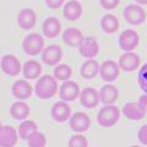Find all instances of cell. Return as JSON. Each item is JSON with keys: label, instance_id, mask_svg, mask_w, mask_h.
<instances>
[{"label": "cell", "instance_id": "1", "mask_svg": "<svg viewBox=\"0 0 147 147\" xmlns=\"http://www.w3.org/2000/svg\"><path fill=\"white\" fill-rule=\"evenodd\" d=\"M34 92L37 97L40 99H49L53 98L58 92L57 79L50 75H43L39 77L34 86Z\"/></svg>", "mask_w": 147, "mask_h": 147}, {"label": "cell", "instance_id": "2", "mask_svg": "<svg viewBox=\"0 0 147 147\" xmlns=\"http://www.w3.org/2000/svg\"><path fill=\"white\" fill-rule=\"evenodd\" d=\"M120 118V110L113 104L104 105L97 114V121L103 127H112L118 123Z\"/></svg>", "mask_w": 147, "mask_h": 147}, {"label": "cell", "instance_id": "3", "mask_svg": "<svg viewBox=\"0 0 147 147\" xmlns=\"http://www.w3.org/2000/svg\"><path fill=\"white\" fill-rule=\"evenodd\" d=\"M22 47L26 54L28 55H37L43 50L44 47V39L43 37L38 33H30L25 37Z\"/></svg>", "mask_w": 147, "mask_h": 147}, {"label": "cell", "instance_id": "4", "mask_svg": "<svg viewBox=\"0 0 147 147\" xmlns=\"http://www.w3.org/2000/svg\"><path fill=\"white\" fill-rule=\"evenodd\" d=\"M124 18L129 22L130 25L139 26L142 25L146 21V12L140 5H135V4H130L124 9Z\"/></svg>", "mask_w": 147, "mask_h": 147}, {"label": "cell", "instance_id": "5", "mask_svg": "<svg viewBox=\"0 0 147 147\" xmlns=\"http://www.w3.org/2000/svg\"><path fill=\"white\" fill-rule=\"evenodd\" d=\"M140 42V37L134 30H126L119 36V45L125 52H132L137 48Z\"/></svg>", "mask_w": 147, "mask_h": 147}, {"label": "cell", "instance_id": "6", "mask_svg": "<svg viewBox=\"0 0 147 147\" xmlns=\"http://www.w3.org/2000/svg\"><path fill=\"white\" fill-rule=\"evenodd\" d=\"M119 74H120V67H119V64L114 60H105L99 67V75L105 82L115 81Z\"/></svg>", "mask_w": 147, "mask_h": 147}, {"label": "cell", "instance_id": "7", "mask_svg": "<svg viewBox=\"0 0 147 147\" xmlns=\"http://www.w3.org/2000/svg\"><path fill=\"white\" fill-rule=\"evenodd\" d=\"M80 87L75 81L67 80L59 88V96L64 102H72L80 96Z\"/></svg>", "mask_w": 147, "mask_h": 147}, {"label": "cell", "instance_id": "8", "mask_svg": "<svg viewBox=\"0 0 147 147\" xmlns=\"http://www.w3.org/2000/svg\"><path fill=\"white\" fill-rule=\"evenodd\" d=\"M0 66H1V70L9 76H16L21 71V63L12 54L4 55L0 61Z\"/></svg>", "mask_w": 147, "mask_h": 147}, {"label": "cell", "instance_id": "9", "mask_svg": "<svg viewBox=\"0 0 147 147\" xmlns=\"http://www.w3.org/2000/svg\"><path fill=\"white\" fill-rule=\"evenodd\" d=\"M69 123H70L71 130L75 132H85L91 126V119L87 114L82 112H77L74 115H71Z\"/></svg>", "mask_w": 147, "mask_h": 147}, {"label": "cell", "instance_id": "10", "mask_svg": "<svg viewBox=\"0 0 147 147\" xmlns=\"http://www.w3.org/2000/svg\"><path fill=\"white\" fill-rule=\"evenodd\" d=\"M79 49H80V54L84 58L92 59L98 54L99 44L97 42V39L93 38V37H86V38H84V40H82V43L80 44Z\"/></svg>", "mask_w": 147, "mask_h": 147}, {"label": "cell", "instance_id": "11", "mask_svg": "<svg viewBox=\"0 0 147 147\" xmlns=\"http://www.w3.org/2000/svg\"><path fill=\"white\" fill-rule=\"evenodd\" d=\"M18 134L10 125H3L0 129V147H13L17 144Z\"/></svg>", "mask_w": 147, "mask_h": 147}, {"label": "cell", "instance_id": "12", "mask_svg": "<svg viewBox=\"0 0 147 147\" xmlns=\"http://www.w3.org/2000/svg\"><path fill=\"white\" fill-rule=\"evenodd\" d=\"M61 57H63L61 48L59 47V45H55V44H52V45H49V47H47L42 53L43 63L47 64L49 66L59 64V61L61 60Z\"/></svg>", "mask_w": 147, "mask_h": 147}, {"label": "cell", "instance_id": "13", "mask_svg": "<svg viewBox=\"0 0 147 147\" xmlns=\"http://www.w3.org/2000/svg\"><path fill=\"white\" fill-rule=\"evenodd\" d=\"M52 118L58 123H64L70 119L71 117V107L64 100L57 102L52 107Z\"/></svg>", "mask_w": 147, "mask_h": 147}, {"label": "cell", "instance_id": "14", "mask_svg": "<svg viewBox=\"0 0 147 147\" xmlns=\"http://www.w3.org/2000/svg\"><path fill=\"white\" fill-rule=\"evenodd\" d=\"M80 102L85 108L88 109L97 107L99 103V92L92 87H87L80 93Z\"/></svg>", "mask_w": 147, "mask_h": 147}, {"label": "cell", "instance_id": "15", "mask_svg": "<svg viewBox=\"0 0 147 147\" xmlns=\"http://www.w3.org/2000/svg\"><path fill=\"white\" fill-rule=\"evenodd\" d=\"M119 67L124 71H135L140 66V58L139 55L132 52H125L119 59Z\"/></svg>", "mask_w": 147, "mask_h": 147}, {"label": "cell", "instance_id": "16", "mask_svg": "<svg viewBox=\"0 0 147 147\" xmlns=\"http://www.w3.org/2000/svg\"><path fill=\"white\" fill-rule=\"evenodd\" d=\"M36 21H37V16L32 9H22L17 15V24L22 30L33 28Z\"/></svg>", "mask_w": 147, "mask_h": 147}, {"label": "cell", "instance_id": "17", "mask_svg": "<svg viewBox=\"0 0 147 147\" xmlns=\"http://www.w3.org/2000/svg\"><path fill=\"white\" fill-rule=\"evenodd\" d=\"M11 92L13 97H16L20 100H24L32 96V86L26 80H18L12 85Z\"/></svg>", "mask_w": 147, "mask_h": 147}, {"label": "cell", "instance_id": "18", "mask_svg": "<svg viewBox=\"0 0 147 147\" xmlns=\"http://www.w3.org/2000/svg\"><path fill=\"white\" fill-rule=\"evenodd\" d=\"M123 114L124 117L131 119V120H141L146 115V110L139 103L129 102L123 107Z\"/></svg>", "mask_w": 147, "mask_h": 147}, {"label": "cell", "instance_id": "19", "mask_svg": "<svg viewBox=\"0 0 147 147\" xmlns=\"http://www.w3.org/2000/svg\"><path fill=\"white\" fill-rule=\"evenodd\" d=\"M119 97V91L114 85L107 84L99 90V100L105 105L115 103Z\"/></svg>", "mask_w": 147, "mask_h": 147}, {"label": "cell", "instance_id": "20", "mask_svg": "<svg viewBox=\"0 0 147 147\" xmlns=\"http://www.w3.org/2000/svg\"><path fill=\"white\" fill-rule=\"evenodd\" d=\"M84 34L82 32L77 28H74V27H70V28H66L63 33V40L64 43H66L67 45L74 48H77L80 47V44L82 43L84 40Z\"/></svg>", "mask_w": 147, "mask_h": 147}, {"label": "cell", "instance_id": "21", "mask_svg": "<svg viewBox=\"0 0 147 147\" xmlns=\"http://www.w3.org/2000/svg\"><path fill=\"white\" fill-rule=\"evenodd\" d=\"M43 34L48 38H55L61 31V24L57 17H48L42 26Z\"/></svg>", "mask_w": 147, "mask_h": 147}, {"label": "cell", "instance_id": "22", "mask_svg": "<svg viewBox=\"0 0 147 147\" xmlns=\"http://www.w3.org/2000/svg\"><path fill=\"white\" fill-rule=\"evenodd\" d=\"M82 15V6L79 1L76 0H71L65 4L64 6V16L69 21H75L80 18Z\"/></svg>", "mask_w": 147, "mask_h": 147}, {"label": "cell", "instance_id": "23", "mask_svg": "<svg viewBox=\"0 0 147 147\" xmlns=\"http://www.w3.org/2000/svg\"><path fill=\"white\" fill-rule=\"evenodd\" d=\"M22 71H24L25 79H27V80H36V79H38L40 72H42V66H40V64L38 61L28 60V61L25 63Z\"/></svg>", "mask_w": 147, "mask_h": 147}, {"label": "cell", "instance_id": "24", "mask_svg": "<svg viewBox=\"0 0 147 147\" xmlns=\"http://www.w3.org/2000/svg\"><path fill=\"white\" fill-rule=\"evenodd\" d=\"M99 65L98 63L96 60H92V59H88L87 61H85L84 64H82V66L80 69V74L81 76L84 77V79H93V77H96L98 75L99 72Z\"/></svg>", "mask_w": 147, "mask_h": 147}, {"label": "cell", "instance_id": "25", "mask_svg": "<svg viewBox=\"0 0 147 147\" xmlns=\"http://www.w3.org/2000/svg\"><path fill=\"white\" fill-rule=\"evenodd\" d=\"M10 114L16 120H25L30 114V107L25 102L18 100V102L12 103L11 108H10Z\"/></svg>", "mask_w": 147, "mask_h": 147}, {"label": "cell", "instance_id": "26", "mask_svg": "<svg viewBox=\"0 0 147 147\" xmlns=\"http://www.w3.org/2000/svg\"><path fill=\"white\" fill-rule=\"evenodd\" d=\"M119 20L114 15H104L100 20V28L108 34H113L119 30Z\"/></svg>", "mask_w": 147, "mask_h": 147}, {"label": "cell", "instance_id": "27", "mask_svg": "<svg viewBox=\"0 0 147 147\" xmlns=\"http://www.w3.org/2000/svg\"><path fill=\"white\" fill-rule=\"evenodd\" d=\"M37 130H38V126H37V124L33 120H24L18 125L17 134L20 136V139L27 140Z\"/></svg>", "mask_w": 147, "mask_h": 147}, {"label": "cell", "instance_id": "28", "mask_svg": "<svg viewBox=\"0 0 147 147\" xmlns=\"http://www.w3.org/2000/svg\"><path fill=\"white\" fill-rule=\"evenodd\" d=\"M72 75V69L66 64H59L54 70V77L59 81H67Z\"/></svg>", "mask_w": 147, "mask_h": 147}, {"label": "cell", "instance_id": "29", "mask_svg": "<svg viewBox=\"0 0 147 147\" xmlns=\"http://www.w3.org/2000/svg\"><path fill=\"white\" fill-rule=\"evenodd\" d=\"M47 145V139L43 132L40 131H34L28 139H27V146L28 147H45Z\"/></svg>", "mask_w": 147, "mask_h": 147}, {"label": "cell", "instance_id": "30", "mask_svg": "<svg viewBox=\"0 0 147 147\" xmlns=\"http://www.w3.org/2000/svg\"><path fill=\"white\" fill-rule=\"evenodd\" d=\"M69 147H87V139L81 135V134H76L70 137V140L67 142Z\"/></svg>", "mask_w": 147, "mask_h": 147}, {"label": "cell", "instance_id": "31", "mask_svg": "<svg viewBox=\"0 0 147 147\" xmlns=\"http://www.w3.org/2000/svg\"><path fill=\"white\" fill-rule=\"evenodd\" d=\"M137 81H139L141 90L147 94V63L140 69L139 74H137Z\"/></svg>", "mask_w": 147, "mask_h": 147}, {"label": "cell", "instance_id": "32", "mask_svg": "<svg viewBox=\"0 0 147 147\" xmlns=\"http://www.w3.org/2000/svg\"><path fill=\"white\" fill-rule=\"evenodd\" d=\"M120 0H99V4L102 5L103 9H107V10H112V9H115Z\"/></svg>", "mask_w": 147, "mask_h": 147}, {"label": "cell", "instance_id": "33", "mask_svg": "<svg viewBox=\"0 0 147 147\" xmlns=\"http://www.w3.org/2000/svg\"><path fill=\"white\" fill-rule=\"evenodd\" d=\"M137 136H139V141L142 145H147V125H144L140 129Z\"/></svg>", "mask_w": 147, "mask_h": 147}, {"label": "cell", "instance_id": "34", "mask_svg": "<svg viewBox=\"0 0 147 147\" xmlns=\"http://www.w3.org/2000/svg\"><path fill=\"white\" fill-rule=\"evenodd\" d=\"M45 3L50 9H59L64 4V0H45Z\"/></svg>", "mask_w": 147, "mask_h": 147}, {"label": "cell", "instance_id": "35", "mask_svg": "<svg viewBox=\"0 0 147 147\" xmlns=\"http://www.w3.org/2000/svg\"><path fill=\"white\" fill-rule=\"evenodd\" d=\"M139 104L141 105L142 108H144L146 112H147V94H144V96H141L140 99H139Z\"/></svg>", "mask_w": 147, "mask_h": 147}, {"label": "cell", "instance_id": "36", "mask_svg": "<svg viewBox=\"0 0 147 147\" xmlns=\"http://www.w3.org/2000/svg\"><path fill=\"white\" fill-rule=\"evenodd\" d=\"M137 4H140V5H146L147 4V0H136Z\"/></svg>", "mask_w": 147, "mask_h": 147}, {"label": "cell", "instance_id": "37", "mask_svg": "<svg viewBox=\"0 0 147 147\" xmlns=\"http://www.w3.org/2000/svg\"><path fill=\"white\" fill-rule=\"evenodd\" d=\"M130 147H141V146H139V145H134V146H130Z\"/></svg>", "mask_w": 147, "mask_h": 147}, {"label": "cell", "instance_id": "38", "mask_svg": "<svg viewBox=\"0 0 147 147\" xmlns=\"http://www.w3.org/2000/svg\"><path fill=\"white\" fill-rule=\"evenodd\" d=\"M3 127V125H1V123H0V129H1Z\"/></svg>", "mask_w": 147, "mask_h": 147}]
</instances>
